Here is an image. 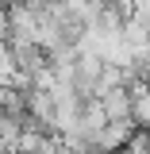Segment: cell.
Here are the masks:
<instances>
[{
	"mask_svg": "<svg viewBox=\"0 0 150 154\" xmlns=\"http://www.w3.org/2000/svg\"><path fill=\"white\" fill-rule=\"evenodd\" d=\"M135 119H112L104 131L93 139V146L89 150H100V154H119L123 146H131V139H135Z\"/></svg>",
	"mask_w": 150,
	"mask_h": 154,
	"instance_id": "6da1fadb",
	"label": "cell"
},
{
	"mask_svg": "<svg viewBox=\"0 0 150 154\" xmlns=\"http://www.w3.org/2000/svg\"><path fill=\"white\" fill-rule=\"evenodd\" d=\"M131 119L139 131H150V81L146 77H135L131 85Z\"/></svg>",
	"mask_w": 150,
	"mask_h": 154,
	"instance_id": "7a4b0ae2",
	"label": "cell"
},
{
	"mask_svg": "<svg viewBox=\"0 0 150 154\" xmlns=\"http://www.w3.org/2000/svg\"><path fill=\"white\" fill-rule=\"evenodd\" d=\"M100 100H104V108H108V119H131V89H127V85L104 93Z\"/></svg>",
	"mask_w": 150,
	"mask_h": 154,
	"instance_id": "3957f363",
	"label": "cell"
},
{
	"mask_svg": "<svg viewBox=\"0 0 150 154\" xmlns=\"http://www.w3.org/2000/svg\"><path fill=\"white\" fill-rule=\"evenodd\" d=\"M16 73H19V58H16V46L8 42V38H0V81H16Z\"/></svg>",
	"mask_w": 150,
	"mask_h": 154,
	"instance_id": "277c9868",
	"label": "cell"
},
{
	"mask_svg": "<svg viewBox=\"0 0 150 154\" xmlns=\"http://www.w3.org/2000/svg\"><path fill=\"white\" fill-rule=\"evenodd\" d=\"M8 93H12V85H8V81H0V108L8 104Z\"/></svg>",
	"mask_w": 150,
	"mask_h": 154,
	"instance_id": "5b68a950",
	"label": "cell"
},
{
	"mask_svg": "<svg viewBox=\"0 0 150 154\" xmlns=\"http://www.w3.org/2000/svg\"><path fill=\"white\" fill-rule=\"evenodd\" d=\"M142 77H146V81H150V69H146V73H142Z\"/></svg>",
	"mask_w": 150,
	"mask_h": 154,
	"instance_id": "8992f818",
	"label": "cell"
}]
</instances>
